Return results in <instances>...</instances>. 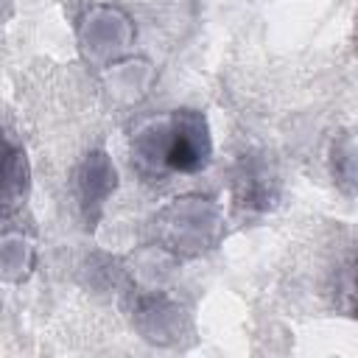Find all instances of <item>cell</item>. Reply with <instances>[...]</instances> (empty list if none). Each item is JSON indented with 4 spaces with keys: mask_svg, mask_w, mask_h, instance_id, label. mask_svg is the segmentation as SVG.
Listing matches in <instances>:
<instances>
[{
    "mask_svg": "<svg viewBox=\"0 0 358 358\" xmlns=\"http://www.w3.org/2000/svg\"><path fill=\"white\" fill-rule=\"evenodd\" d=\"M98 78H101V92L109 106L134 109L151 95L157 84V64L145 53L131 50L123 59L98 70Z\"/></svg>",
    "mask_w": 358,
    "mask_h": 358,
    "instance_id": "obj_7",
    "label": "cell"
},
{
    "mask_svg": "<svg viewBox=\"0 0 358 358\" xmlns=\"http://www.w3.org/2000/svg\"><path fill=\"white\" fill-rule=\"evenodd\" d=\"M73 36L81 62L92 73H98L134 50L137 20L126 6L115 0H92L78 11L73 22Z\"/></svg>",
    "mask_w": 358,
    "mask_h": 358,
    "instance_id": "obj_3",
    "label": "cell"
},
{
    "mask_svg": "<svg viewBox=\"0 0 358 358\" xmlns=\"http://www.w3.org/2000/svg\"><path fill=\"white\" fill-rule=\"evenodd\" d=\"M31 187L34 171L28 148L11 126L0 123V224L17 221L31 199Z\"/></svg>",
    "mask_w": 358,
    "mask_h": 358,
    "instance_id": "obj_6",
    "label": "cell"
},
{
    "mask_svg": "<svg viewBox=\"0 0 358 358\" xmlns=\"http://www.w3.org/2000/svg\"><path fill=\"white\" fill-rule=\"evenodd\" d=\"M355 134L352 129H338L327 145V171L330 179L336 185V190H341L347 199L355 196V176H358V162H355Z\"/></svg>",
    "mask_w": 358,
    "mask_h": 358,
    "instance_id": "obj_9",
    "label": "cell"
},
{
    "mask_svg": "<svg viewBox=\"0 0 358 358\" xmlns=\"http://www.w3.org/2000/svg\"><path fill=\"white\" fill-rule=\"evenodd\" d=\"M120 187V173L106 148H90L73 171V199L81 221L95 227Z\"/></svg>",
    "mask_w": 358,
    "mask_h": 358,
    "instance_id": "obj_5",
    "label": "cell"
},
{
    "mask_svg": "<svg viewBox=\"0 0 358 358\" xmlns=\"http://www.w3.org/2000/svg\"><path fill=\"white\" fill-rule=\"evenodd\" d=\"M129 316L140 338L154 347H182L185 338H193L190 313L182 308L179 299L168 296L165 291L151 288V291L137 294Z\"/></svg>",
    "mask_w": 358,
    "mask_h": 358,
    "instance_id": "obj_4",
    "label": "cell"
},
{
    "mask_svg": "<svg viewBox=\"0 0 358 358\" xmlns=\"http://www.w3.org/2000/svg\"><path fill=\"white\" fill-rule=\"evenodd\" d=\"M154 249L173 260H199L215 252L227 235V215L215 196L187 190L168 199L148 221Z\"/></svg>",
    "mask_w": 358,
    "mask_h": 358,
    "instance_id": "obj_2",
    "label": "cell"
},
{
    "mask_svg": "<svg viewBox=\"0 0 358 358\" xmlns=\"http://www.w3.org/2000/svg\"><path fill=\"white\" fill-rule=\"evenodd\" d=\"M39 263L36 238L17 221L0 224V285H22Z\"/></svg>",
    "mask_w": 358,
    "mask_h": 358,
    "instance_id": "obj_8",
    "label": "cell"
},
{
    "mask_svg": "<svg viewBox=\"0 0 358 358\" xmlns=\"http://www.w3.org/2000/svg\"><path fill=\"white\" fill-rule=\"evenodd\" d=\"M215 154L213 129L201 109L176 106L143 115L129 129L131 168L145 182H168L210 168Z\"/></svg>",
    "mask_w": 358,
    "mask_h": 358,
    "instance_id": "obj_1",
    "label": "cell"
}]
</instances>
